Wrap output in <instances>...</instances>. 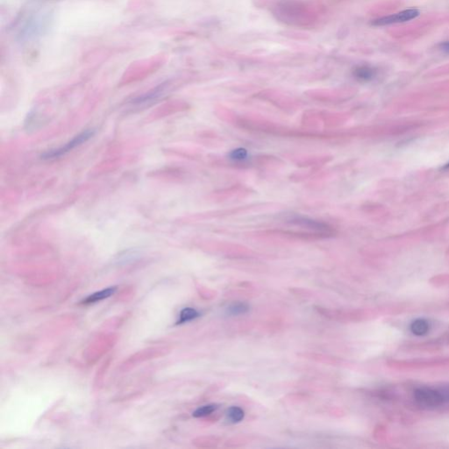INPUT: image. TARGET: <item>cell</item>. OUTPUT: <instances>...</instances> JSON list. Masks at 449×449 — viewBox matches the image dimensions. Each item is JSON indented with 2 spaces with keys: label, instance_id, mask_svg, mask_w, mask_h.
Wrapping results in <instances>:
<instances>
[{
  "label": "cell",
  "instance_id": "obj_6",
  "mask_svg": "<svg viewBox=\"0 0 449 449\" xmlns=\"http://www.w3.org/2000/svg\"><path fill=\"white\" fill-rule=\"evenodd\" d=\"M377 75V69L369 65H360L353 70V78L360 82L372 81Z\"/></svg>",
  "mask_w": 449,
  "mask_h": 449
},
{
  "label": "cell",
  "instance_id": "obj_9",
  "mask_svg": "<svg viewBox=\"0 0 449 449\" xmlns=\"http://www.w3.org/2000/svg\"><path fill=\"white\" fill-rule=\"evenodd\" d=\"M229 159L234 164L243 166V165L248 163L249 153L244 148H237V149L233 150L229 154Z\"/></svg>",
  "mask_w": 449,
  "mask_h": 449
},
{
  "label": "cell",
  "instance_id": "obj_13",
  "mask_svg": "<svg viewBox=\"0 0 449 449\" xmlns=\"http://www.w3.org/2000/svg\"><path fill=\"white\" fill-rule=\"evenodd\" d=\"M245 417V413L239 406H232L228 410V418L232 423H239L242 421Z\"/></svg>",
  "mask_w": 449,
  "mask_h": 449
},
{
  "label": "cell",
  "instance_id": "obj_2",
  "mask_svg": "<svg viewBox=\"0 0 449 449\" xmlns=\"http://www.w3.org/2000/svg\"><path fill=\"white\" fill-rule=\"evenodd\" d=\"M287 221L291 224L297 226L300 228L311 231L315 234H320L323 238L332 236L334 234V230L326 223L309 219V218L303 217V216H293L288 219Z\"/></svg>",
  "mask_w": 449,
  "mask_h": 449
},
{
  "label": "cell",
  "instance_id": "obj_7",
  "mask_svg": "<svg viewBox=\"0 0 449 449\" xmlns=\"http://www.w3.org/2000/svg\"><path fill=\"white\" fill-rule=\"evenodd\" d=\"M116 291H117V287H110L105 289V290H103V291H98V292H95V293L91 294L90 296L85 297L82 301V304L87 305V304L99 302L101 300L110 297L111 295H114L116 292Z\"/></svg>",
  "mask_w": 449,
  "mask_h": 449
},
{
  "label": "cell",
  "instance_id": "obj_1",
  "mask_svg": "<svg viewBox=\"0 0 449 449\" xmlns=\"http://www.w3.org/2000/svg\"><path fill=\"white\" fill-rule=\"evenodd\" d=\"M414 401L423 409H436L445 404L442 389L421 387L414 391Z\"/></svg>",
  "mask_w": 449,
  "mask_h": 449
},
{
  "label": "cell",
  "instance_id": "obj_16",
  "mask_svg": "<svg viewBox=\"0 0 449 449\" xmlns=\"http://www.w3.org/2000/svg\"><path fill=\"white\" fill-rule=\"evenodd\" d=\"M444 169H449V162L446 165V166H445V167H444Z\"/></svg>",
  "mask_w": 449,
  "mask_h": 449
},
{
  "label": "cell",
  "instance_id": "obj_11",
  "mask_svg": "<svg viewBox=\"0 0 449 449\" xmlns=\"http://www.w3.org/2000/svg\"><path fill=\"white\" fill-rule=\"evenodd\" d=\"M219 409V404H207L204 406L198 408L192 414L195 418H204V417L209 416L211 414L215 413L216 410Z\"/></svg>",
  "mask_w": 449,
  "mask_h": 449
},
{
  "label": "cell",
  "instance_id": "obj_4",
  "mask_svg": "<svg viewBox=\"0 0 449 449\" xmlns=\"http://www.w3.org/2000/svg\"><path fill=\"white\" fill-rule=\"evenodd\" d=\"M48 21L49 20H48V16H46V17L37 16L35 18H32L31 21H27V24L21 31V38L22 39H30V38L39 35L40 33H42L43 30L46 29Z\"/></svg>",
  "mask_w": 449,
  "mask_h": 449
},
{
  "label": "cell",
  "instance_id": "obj_3",
  "mask_svg": "<svg viewBox=\"0 0 449 449\" xmlns=\"http://www.w3.org/2000/svg\"><path fill=\"white\" fill-rule=\"evenodd\" d=\"M93 135H94V131L93 130H87L85 132L82 133V134L78 135V136H76L75 138L73 139L70 142L67 143L66 145H64L63 147L57 148L55 150L48 151V152L44 154V155H42V157H43V159H52L63 156V155L67 153V152H69V151L73 149V148H75L76 147H78L83 142H85Z\"/></svg>",
  "mask_w": 449,
  "mask_h": 449
},
{
  "label": "cell",
  "instance_id": "obj_5",
  "mask_svg": "<svg viewBox=\"0 0 449 449\" xmlns=\"http://www.w3.org/2000/svg\"><path fill=\"white\" fill-rule=\"evenodd\" d=\"M419 12L416 9L405 10L401 12H398L393 15L387 16L383 18H378L373 21L375 26H384V25L393 24V23H399V22H405L410 21L413 18H416L419 16Z\"/></svg>",
  "mask_w": 449,
  "mask_h": 449
},
{
  "label": "cell",
  "instance_id": "obj_8",
  "mask_svg": "<svg viewBox=\"0 0 449 449\" xmlns=\"http://www.w3.org/2000/svg\"><path fill=\"white\" fill-rule=\"evenodd\" d=\"M429 330H430V323L423 319L416 320L410 325V331L417 336L425 335L429 332Z\"/></svg>",
  "mask_w": 449,
  "mask_h": 449
},
{
  "label": "cell",
  "instance_id": "obj_14",
  "mask_svg": "<svg viewBox=\"0 0 449 449\" xmlns=\"http://www.w3.org/2000/svg\"><path fill=\"white\" fill-rule=\"evenodd\" d=\"M440 49L443 50L444 52L449 53V42H444L442 44H440Z\"/></svg>",
  "mask_w": 449,
  "mask_h": 449
},
{
  "label": "cell",
  "instance_id": "obj_15",
  "mask_svg": "<svg viewBox=\"0 0 449 449\" xmlns=\"http://www.w3.org/2000/svg\"><path fill=\"white\" fill-rule=\"evenodd\" d=\"M442 392H443L445 403H449V388L442 389Z\"/></svg>",
  "mask_w": 449,
  "mask_h": 449
},
{
  "label": "cell",
  "instance_id": "obj_10",
  "mask_svg": "<svg viewBox=\"0 0 449 449\" xmlns=\"http://www.w3.org/2000/svg\"><path fill=\"white\" fill-rule=\"evenodd\" d=\"M200 313L196 309L186 307L180 312L179 320L177 321V324L187 323L198 319Z\"/></svg>",
  "mask_w": 449,
  "mask_h": 449
},
{
  "label": "cell",
  "instance_id": "obj_12",
  "mask_svg": "<svg viewBox=\"0 0 449 449\" xmlns=\"http://www.w3.org/2000/svg\"><path fill=\"white\" fill-rule=\"evenodd\" d=\"M249 311V305L242 302L234 303L228 308V313L231 316L245 314L246 312Z\"/></svg>",
  "mask_w": 449,
  "mask_h": 449
}]
</instances>
